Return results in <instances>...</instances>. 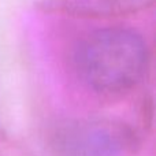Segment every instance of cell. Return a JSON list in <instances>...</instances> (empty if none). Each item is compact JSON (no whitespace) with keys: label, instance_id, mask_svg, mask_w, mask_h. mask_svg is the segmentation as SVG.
Returning a JSON list of instances; mask_svg holds the SVG:
<instances>
[{"label":"cell","instance_id":"1","mask_svg":"<svg viewBox=\"0 0 156 156\" xmlns=\"http://www.w3.org/2000/svg\"><path fill=\"white\" fill-rule=\"evenodd\" d=\"M81 78L93 90L119 94L141 80L147 66L143 37L123 27H105L90 33L77 49Z\"/></svg>","mask_w":156,"mask_h":156}]
</instances>
